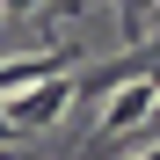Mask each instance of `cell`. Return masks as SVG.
Returning a JSON list of instances; mask_svg holds the SVG:
<instances>
[{
  "mask_svg": "<svg viewBox=\"0 0 160 160\" xmlns=\"http://www.w3.org/2000/svg\"><path fill=\"white\" fill-rule=\"evenodd\" d=\"M0 102H8V131H15V138H37V131H51V124L73 109V66H66V73H44L37 88L0 95Z\"/></svg>",
  "mask_w": 160,
  "mask_h": 160,
  "instance_id": "6da1fadb",
  "label": "cell"
},
{
  "mask_svg": "<svg viewBox=\"0 0 160 160\" xmlns=\"http://www.w3.org/2000/svg\"><path fill=\"white\" fill-rule=\"evenodd\" d=\"M146 117H153V73H138V80H124V88H109V102H102V138H124V131H146Z\"/></svg>",
  "mask_w": 160,
  "mask_h": 160,
  "instance_id": "7a4b0ae2",
  "label": "cell"
},
{
  "mask_svg": "<svg viewBox=\"0 0 160 160\" xmlns=\"http://www.w3.org/2000/svg\"><path fill=\"white\" fill-rule=\"evenodd\" d=\"M138 73H153V37H138V44L124 51V58L95 66L88 80H73V95H109V88H124V80H138Z\"/></svg>",
  "mask_w": 160,
  "mask_h": 160,
  "instance_id": "3957f363",
  "label": "cell"
},
{
  "mask_svg": "<svg viewBox=\"0 0 160 160\" xmlns=\"http://www.w3.org/2000/svg\"><path fill=\"white\" fill-rule=\"evenodd\" d=\"M0 146H15V131H8V102H0Z\"/></svg>",
  "mask_w": 160,
  "mask_h": 160,
  "instance_id": "277c9868",
  "label": "cell"
}]
</instances>
